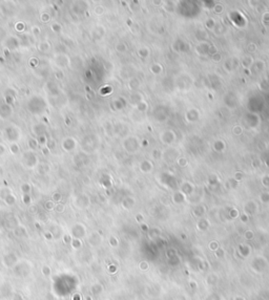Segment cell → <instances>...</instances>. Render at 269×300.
I'll return each instance as SVG.
<instances>
[{
  "instance_id": "6da1fadb",
  "label": "cell",
  "mask_w": 269,
  "mask_h": 300,
  "mask_svg": "<svg viewBox=\"0 0 269 300\" xmlns=\"http://www.w3.org/2000/svg\"><path fill=\"white\" fill-rule=\"evenodd\" d=\"M63 147H64L65 150H72L74 148V141H73V139H66L64 141V143H63Z\"/></svg>"
},
{
  "instance_id": "7a4b0ae2",
  "label": "cell",
  "mask_w": 269,
  "mask_h": 300,
  "mask_svg": "<svg viewBox=\"0 0 269 300\" xmlns=\"http://www.w3.org/2000/svg\"><path fill=\"white\" fill-rule=\"evenodd\" d=\"M11 150H12V152H14V153L18 152V151H19L18 146H17V145H12V147H11Z\"/></svg>"
},
{
  "instance_id": "3957f363",
  "label": "cell",
  "mask_w": 269,
  "mask_h": 300,
  "mask_svg": "<svg viewBox=\"0 0 269 300\" xmlns=\"http://www.w3.org/2000/svg\"><path fill=\"white\" fill-rule=\"evenodd\" d=\"M30 146H31L32 148L37 147V142L35 141V140H31V141H30Z\"/></svg>"
},
{
  "instance_id": "277c9868",
  "label": "cell",
  "mask_w": 269,
  "mask_h": 300,
  "mask_svg": "<svg viewBox=\"0 0 269 300\" xmlns=\"http://www.w3.org/2000/svg\"><path fill=\"white\" fill-rule=\"evenodd\" d=\"M60 25H57V24H54L53 25V30H54V32H60Z\"/></svg>"
}]
</instances>
